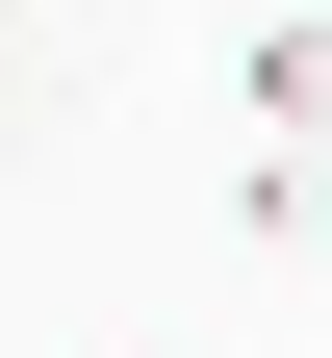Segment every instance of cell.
Listing matches in <instances>:
<instances>
[{
    "label": "cell",
    "instance_id": "obj_1",
    "mask_svg": "<svg viewBox=\"0 0 332 358\" xmlns=\"http://www.w3.org/2000/svg\"><path fill=\"white\" fill-rule=\"evenodd\" d=\"M256 154H332V26H307V0L256 26Z\"/></svg>",
    "mask_w": 332,
    "mask_h": 358
}]
</instances>
